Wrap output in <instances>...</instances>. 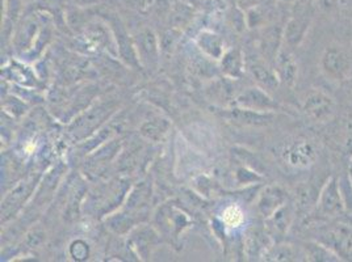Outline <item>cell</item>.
<instances>
[{"mask_svg":"<svg viewBox=\"0 0 352 262\" xmlns=\"http://www.w3.org/2000/svg\"><path fill=\"white\" fill-rule=\"evenodd\" d=\"M222 220L229 227H238L243 222V211L238 206H229L222 213Z\"/></svg>","mask_w":352,"mask_h":262,"instance_id":"22","label":"cell"},{"mask_svg":"<svg viewBox=\"0 0 352 262\" xmlns=\"http://www.w3.org/2000/svg\"><path fill=\"white\" fill-rule=\"evenodd\" d=\"M349 177L352 182V156L350 158V165H349Z\"/></svg>","mask_w":352,"mask_h":262,"instance_id":"30","label":"cell"},{"mask_svg":"<svg viewBox=\"0 0 352 262\" xmlns=\"http://www.w3.org/2000/svg\"><path fill=\"white\" fill-rule=\"evenodd\" d=\"M243 67V58L239 50H230L222 57V70L232 78H239Z\"/></svg>","mask_w":352,"mask_h":262,"instance_id":"20","label":"cell"},{"mask_svg":"<svg viewBox=\"0 0 352 262\" xmlns=\"http://www.w3.org/2000/svg\"><path fill=\"white\" fill-rule=\"evenodd\" d=\"M74 3H78V4H80V5H87V4H91V3H94L95 0H73Z\"/></svg>","mask_w":352,"mask_h":262,"instance_id":"29","label":"cell"},{"mask_svg":"<svg viewBox=\"0 0 352 262\" xmlns=\"http://www.w3.org/2000/svg\"><path fill=\"white\" fill-rule=\"evenodd\" d=\"M275 63L280 82L289 87H294L298 75V67L292 54L289 51H280Z\"/></svg>","mask_w":352,"mask_h":262,"instance_id":"11","label":"cell"},{"mask_svg":"<svg viewBox=\"0 0 352 262\" xmlns=\"http://www.w3.org/2000/svg\"><path fill=\"white\" fill-rule=\"evenodd\" d=\"M309 25H310V19L307 17V14L291 19L284 30V38L287 44L292 47L301 44L302 40L305 38Z\"/></svg>","mask_w":352,"mask_h":262,"instance_id":"12","label":"cell"},{"mask_svg":"<svg viewBox=\"0 0 352 262\" xmlns=\"http://www.w3.org/2000/svg\"><path fill=\"white\" fill-rule=\"evenodd\" d=\"M287 202V194L278 185H270L261 193L258 209L264 218H270L278 209Z\"/></svg>","mask_w":352,"mask_h":262,"instance_id":"9","label":"cell"},{"mask_svg":"<svg viewBox=\"0 0 352 262\" xmlns=\"http://www.w3.org/2000/svg\"><path fill=\"white\" fill-rule=\"evenodd\" d=\"M339 0H316L314 3L318 5V8L323 12H330L334 8H337Z\"/></svg>","mask_w":352,"mask_h":262,"instance_id":"27","label":"cell"},{"mask_svg":"<svg viewBox=\"0 0 352 262\" xmlns=\"http://www.w3.org/2000/svg\"><path fill=\"white\" fill-rule=\"evenodd\" d=\"M308 261L338 262L342 261V257L336 253L331 248L324 246L321 241H310L302 248Z\"/></svg>","mask_w":352,"mask_h":262,"instance_id":"14","label":"cell"},{"mask_svg":"<svg viewBox=\"0 0 352 262\" xmlns=\"http://www.w3.org/2000/svg\"><path fill=\"white\" fill-rule=\"evenodd\" d=\"M38 32V23L33 17L27 19L16 34L15 44L20 50H28L33 44V37Z\"/></svg>","mask_w":352,"mask_h":262,"instance_id":"18","label":"cell"},{"mask_svg":"<svg viewBox=\"0 0 352 262\" xmlns=\"http://www.w3.org/2000/svg\"><path fill=\"white\" fill-rule=\"evenodd\" d=\"M294 222V209L289 204H283L270 218H267L270 233L285 235Z\"/></svg>","mask_w":352,"mask_h":262,"instance_id":"13","label":"cell"},{"mask_svg":"<svg viewBox=\"0 0 352 262\" xmlns=\"http://www.w3.org/2000/svg\"><path fill=\"white\" fill-rule=\"evenodd\" d=\"M199 47L212 58H221L223 51V43L220 37L212 32H203L197 37Z\"/></svg>","mask_w":352,"mask_h":262,"instance_id":"16","label":"cell"},{"mask_svg":"<svg viewBox=\"0 0 352 262\" xmlns=\"http://www.w3.org/2000/svg\"><path fill=\"white\" fill-rule=\"evenodd\" d=\"M283 159L297 169H308L317 160V151L307 139H297L284 147Z\"/></svg>","mask_w":352,"mask_h":262,"instance_id":"5","label":"cell"},{"mask_svg":"<svg viewBox=\"0 0 352 262\" xmlns=\"http://www.w3.org/2000/svg\"><path fill=\"white\" fill-rule=\"evenodd\" d=\"M316 206L318 209V213L327 218H337L347 213L338 178L331 177L324 182L318 193Z\"/></svg>","mask_w":352,"mask_h":262,"instance_id":"2","label":"cell"},{"mask_svg":"<svg viewBox=\"0 0 352 262\" xmlns=\"http://www.w3.org/2000/svg\"><path fill=\"white\" fill-rule=\"evenodd\" d=\"M320 66L330 80L347 82L352 76V53L342 45H330L323 50Z\"/></svg>","mask_w":352,"mask_h":262,"instance_id":"1","label":"cell"},{"mask_svg":"<svg viewBox=\"0 0 352 262\" xmlns=\"http://www.w3.org/2000/svg\"><path fill=\"white\" fill-rule=\"evenodd\" d=\"M70 250H72V256H73L75 260H78V261L86 260L88 257V246L86 243L80 241V240L73 243Z\"/></svg>","mask_w":352,"mask_h":262,"instance_id":"26","label":"cell"},{"mask_svg":"<svg viewBox=\"0 0 352 262\" xmlns=\"http://www.w3.org/2000/svg\"><path fill=\"white\" fill-rule=\"evenodd\" d=\"M221 116L229 119L230 122L243 126H267L274 121L272 112H259L242 106L225 110L221 113Z\"/></svg>","mask_w":352,"mask_h":262,"instance_id":"6","label":"cell"},{"mask_svg":"<svg viewBox=\"0 0 352 262\" xmlns=\"http://www.w3.org/2000/svg\"><path fill=\"white\" fill-rule=\"evenodd\" d=\"M248 243H246V247L249 250L251 256H259L263 250H265V248L268 247V235L264 233L263 231H259V230H252L250 231L248 235Z\"/></svg>","mask_w":352,"mask_h":262,"instance_id":"21","label":"cell"},{"mask_svg":"<svg viewBox=\"0 0 352 262\" xmlns=\"http://www.w3.org/2000/svg\"><path fill=\"white\" fill-rule=\"evenodd\" d=\"M162 123H164V122H162ZM162 123L161 122H150V123L144 125L142 134L147 136L148 139H154V141L160 139L162 134H164L167 130V123L164 126H162Z\"/></svg>","mask_w":352,"mask_h":262,"instance_id":"25","label":"cell"},{"mask_svg":"<svg viewBox=\"0 0 352 262\" xmlns=\"http://www.w3.org/2000/svg\"><path fill=\"white\" fill-rule=\"evenodd\" d=\"M342 132V151L346 156H352V115L347 117Z\"/></svg>","mask_w":352,"mask_h":262,"instance_id":"23","label":"cell"},{"mask_svg":"<svg viewBox=\"0 0 352 262\" xmlns=\"http://www.w3.org/2000/svg\"><path fill=\"white\" fill-rule=\"evenodd\" d=\"M246 64L250 73L256 79L259 84H262L264 88H268V89L278 87L280 82L278 73L272 69H270V66L264 60L258 57H249L246 60Z\"/></svg>","mask_w":352,"mask_h":262,"instance_id":"10","label":"cell"},{"mask_svg":"<svg viewBox=\"0 0 352 262\" xmlns=\"http://www.w3.org/2000/svg\"><path fill=\"white\" fill-rule=\"evenodd\" d=\"M339 187L346 206V211L352 214V182L349 175L339 178Z\"/></svg>","mask_w":352,"mask_h":262,"instance_id":"24","label":"cell"},{"mask_svg":"<svg viewBox=\"0 0 352 262\" xmlns=\"http://www.w3.org/2000/svg\"><path fill=\"white\" fill-rule=\"evenodd\" d=\"M281 1H284V3H292V1H296V0H281Z\"/></svg>","mask_w":352,"mask_h":262,"instance_id":"31","label":"cell"},{"mask_svg":"<svg viewBox=\"0 0 352 262\" xmlns=\"http://www.w3.org/2000/svg\"><path fill=\"white\" fill-rule=\"evenodd\" d=\"M112 105L111 104H99L96 106H94L92 109H88L87 113H85L83 116L79 117L73 126H72V134L76 136V134H80L82 136H86L88 132L96 129L102 122L104 118L109 116L113 110H112Z\"/></svg>","mask_w":352,"mask_h":262,"instance_id":"7","label":"cell"},{"mask_svg":"<svg viewBox=\"0 0 352 262\" xmlns=\"http://www.w3.org/2000/svg\"><path fill=\"white\" fill-rule=\"evenodd\" d=\"M318 241L331 248L342 260H352V224L338 223L320 235Z\"/></svg>","mask_w":352,"mask_h":262,"instance_id":"3","label":"cell"},{"mask_svg":"<svg viewBox=\"0 0 352 262\" xmlns=\"http://www.w3.org/2000/svg\"><path fill=\"white\" fill-rule=\"evenodd\" d=\"M316 0H296V4H298V7L301 10H308L309 7L314 3Z\"/></svg>","mask_w":352,"mask_h":262,"instance_id":"28","label":"cell"},{"mask_svg":"<svg viewBox=\"0 0 352 262\" xmlns=\"http://www.w3.org/2000/svg\"><path fill=\"white\" fill-rule=\"evenodd\" d=\"M30 188L28 184L21 182L17 188H16L4 201V204L1 206V213L4 214V217H10L12 213H15L16 210L20 207V204L25 200V197L28 195L27 193H30Z\"/></svg>","mask_w":352,"mask_h":262,"instance_id":"19","label":"cell"},{"mask_svg":"<svg viewBox=\"0 0 352 262\" xmlns=\"http://www.w3.org/2000/svg\"><path fill=\"white\" fill-rule=\"evenodd\" d=\"M135 44L140 49L144 59L147 60H157L158 57V44L154 33L151 30H144L137 36Z\"/></svg>","mask_w":352,"mask_h":262,"instance_id":"17","label":"cell"},{"mask_svg":"<svg viewBox=\"0 0 352 262\" xmlns=\"http://www.w3.org/2000/svg\"><path fill=\"white\" fill-rule=\"evenodd\" d=\"M336 102L331 96L322 91H311L305 96L302 110L305 115L317 123H324L336 115Z\"/></svg>","mask_w":352,"mask_h":262,"instance_id":"4","label":"cell"},{"mask_svg":"<svg viewBox=\"0 0 352 262\" xmlns=\"http://www.w3.org/2000/svg\"><path fill=\"white\" fill-rule=\"evenodd\" d=\"M236 105L259 112H274L278 104L262 88H249L236 97Z\"/></svg>","mask_w":352,"mask_h":262,"instance_id":"8","label":"cell"},{"mask_svg":"<svg viewBox=\"0 0 352 262\" xmlns=\"http://www.w3.org/2000/svg\"><path fill=\"white\" fill-rule=\"evenodd\" d=\"M267 260L271 261H301L307 260L304 249H296L292 246L283 244L270 248L267 252Z\"/></svg>","mask_w":352,"mask_h":262,"instance_id":"15","label":"cell"}]
</instances>
